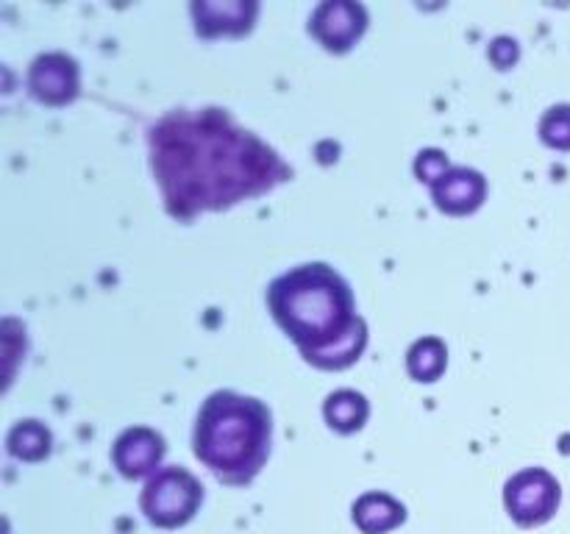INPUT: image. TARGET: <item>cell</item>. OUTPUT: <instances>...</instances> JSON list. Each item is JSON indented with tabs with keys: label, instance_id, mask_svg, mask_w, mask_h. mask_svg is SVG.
I'll list each match as a JSON object with an SVG mask.
<instances>
[{
	"label": "cell",
	"instance_id": "cell-1",
	"mask_svg": "<svg viewBox=\"0 0 570 534\" xmlns=\"http://www.w3.org/2000/svg\"><path fill=\"white\" fill-rule=\"evenodd\" d=\"M267 306L315 367L343 370L365 350L367 326L356 315L354 293L348 281L323 261L278 276L267 289Z\"/></svg>",
	"mask_w": 570,
	"mask_h": 534
},
{
	"label": "cell",
	"instance_id": "cell-2",
	"mask_svg": "<svg viewBox=\"0 0 570 534\" xmlns=\"http://www.w3.org/2000/svg\"><path fill=\"white\" fill-rule=\"evenodd\" d=\"M271 412L262 400L217 389L195 423V456L226 484H248L271 456Z\"/></svg>",
	"mask_w": 570,
	"mask_h": 534
},
{
	"label": "cell",
	"instance_id": "cell-3",
	"mask_svg": "<svg viewBox=\"0 0 570 534\" xmlns=\"http://www.w3.org/2000/svg\"><path fill=\"white\" fill-rule=\"evenodd\" d=\"M204 504V484L184 467H161L145 484L142 506L145 517L156 528H178L195 517Z\"/></svg>",
	"mask_w": 570,
	"mask_h": 534
},
{
	"label": "cell",
	"instance_id": "cell-4",
	"mask_svg": "<svg viewBox=\"0 0 570 534\" xmlns=\"http://www.w3.org/2000/svg\"><path fill=\"white\" fill-rule=\"evenodd\" d=\"M562 501V487L546 467H527L515 473L504 487V506L512 521L523 528L549 523Z\"/></svg>",
	"mask_w": 570,
	"mask_h": 534
},
{
	"label": "cell",
	"instance_id": "cell-5",
	"mask_svg": "<svg viewBox=\"0 0 570 534\" xmlns=\"http://www.w3.org/2000/svg\"><path fill=\"white\" fill-rule=\"evenodd\" d=\"M367 31V11L354 0H326L309 17V33L332 53L354 48Z\"/></svg>",
	"mask_w": 570,
	"mask_h": 534
},
{
	"label": "cell",
	"instance_id": "cell-6",
	"mask_svg": "<svg viewBox=\"0 0 570 534\" xmlns=\"http://www.w3.org/2000/svg\"><path fill=\"white\" fill-rule=\"evenodd\" d=\"M28 89L39 103H70L78 95V65L65 53L39 56L28 72Z\"/></svg>",
	"mask_w": 570,
	"mask_h": 534
},
{
	"label": "cell",
	"instance_id": "cell-7",
	"mask_svg": "<svg viewBox=\"0 0 570 534\" xmlns=\"http://www.w3.org/2000/svg\"><path fill=\"white\" fill-rule=\"evenodd\" d=\"M165 451V439L159 432L148 426H134L115 439L111 462L126 478H142L161 465Z\"/></svg>",
	"mask_w": 570,
	"mask_h": 534
},
{
	"label": "cell",
	"instance_id": "cell-8",
	"mask_svg": "<svg viewBox=\"0 0 570 534\" xmlns=\"http://www.w3.org/2000/svg\"><path fill=\"white\" fill-rule=\"evenodd\" d=\"M484 192H488V181L482 172L471 170V167H449L432 184L434 204L445 215H471L482 206Z\"/></svg>",
	"mask_w": 570,
	"mask_h": 534
},
{
	"label": "cell",
	"instance_id": "cell-9",
	"mask_svg": "<svg viewBox=\"0 0 570 534\" xmlns=\"http://www.w3.org/2000/svg\"><path fill=\"white\" fill-rule=\"evenodd\" d=\"M259 6L250 0H198L193 3L195 28L200 37H220V33H239L250 31L256 20Z\"/></svg>",
	"mask_w": 570,
	"mask_h": 534
},
{
	"label": "cell",
	"instance_id": "cell-10",
	"mask_svg": "<svg viewBox=\"0 0 570 534\" xmlns=\"http://www.w3.org/2000/svg\"><path fill=\"white\" fill-rule=\"evenodd\" d=\"M406 521V506L395 501L390 493L360 495L354 504V523L362 534H387Z\"/></svg>",
	"mask_w": 570,
	"mask_h": 534
},
{
	"label": "cell",
	"instance_id": "cell-11",
	"mask_svg": "<svg viewBox=\"0 0 570 534\" xmlns=\"http://www.w3.org/2000/svg\"><path fill=\"white\" fill-rule=\"evenodd\" d=\"M323 415H326V423L340 434H354L365 426L367 415H371V406H367V398L356 389H337L326 398V406H323Z\"/></svg>",
	"mask_w": 570,
	"mask_h": 534
},
{
	"label": "cell",
	"instance_id": "cell-12",
	"mask_svg": "<svg viewBox=\"0 0 570 534\" xmlns=\"http://www.w3.org/2000/svg\"><path fill=\"white\" fill-rule=\"evenodd\" d=\"M449 365V348L440 337H423L406 354V370L415 382H438Z\"/></svg>",
	"mask_w": 570,
	"mask_h": 534
},
{
	"label": "cell",
	"instance_id": "cell-13",
	"mask_svg": "<svg viewBox=\"0 0 570 534\" xmlns=\"http://www.w3.org/2000/svg\"><path fill=\"white\" fill-rule=\"evenodd\" d=\"M9 454L22 462H39L50 454V432L39 421H22L6 437Z\"/></svg>",
	"mask_w": 570,
	"mask_h": 534
},
{
	"label": "cell",
	"instance_id": "cell-14",
	"mask_svg": "<svg viewBox=\"0 0 570 534\" xmlns=\"http://www.w3.org/2000/svg\"><path fill=\"white\" fill-rule=\"evenodd\" d=\"M540 139L554 150H570V106H551L540 120Z\"/></svg>",
	"mask_w": 570,
	"mask_h": 534
},
{
	"label": "cell",
	"instance_id": "cell-15",
	"mask_svg": "<svg viewBox=\"0 0 570 534\" xmlns=\"http://www.w3.org/2000/svg\"><path fill=\"white\" fill-rule=\"evenodd\" d=\"M415 170H417V176H421V181L434 184L445 170H449V159H445L440 150H423V154L417 156Z\"/></svg>",
	"mask_w": 570,
	"mask_h": 534
}]
</instances>
